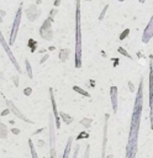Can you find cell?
<instances>
[{"mask_svg":"<svg viewBox=\"0 0 153 158\" xmlns=\"http://www.w3.org/2000/svg\"><path fill=\"white\" fill-rule=\"evenodd\" d=\"M142 111H143V79L139 80L134 104H133V111H132L131 125H130V131H128V139L126 144V158H136L137 156Z\"/></svg>","mask_w":153,"mask_h":158,"instance_id":"1","label":"cell"},{"mask_svg":"<svg viewBox=\"0 0 153 158\" xmlns=\"http://www.w3.org/2000/svg\"><path fill=\"white\" fill-rule=\"evenodd\" d=\"M75 67H81V22H80V0L75 6Z\"/></svg>","mask_w":153,"mask_h":158,"instance_id":"2","label":"cell"},{"mask_svg":"<svg viewBox=\"0 0 153 158\" xmlns=\"http://www.w3.org/2000/svg\"><path fill=\"white\" fill-rule=\"evenodd\" d=\"M148 88H149V121L153 130V56H149V73H148Z\"/></svg>","mask_w":153,"mask_h":158,"instance_id":"3","label":"cell"},{"mask_svg":"<svg viewBox=\"0 0 153 158\" xmlns=\"http://www.w3.org/2000/svg\"><path fill=\"white\" fill-rule=\"evenodd\" d=\"M21 16H22V5H20V7L17 9V12L15 15V19H14V22H12V28H11V32H10V41H9V44H14L15 40H16V35H17V31H19V26H20V22H21Z\"/></svg>","mask_w":153,"mask_h":158,"instance_id":"4","label":"cell"},{"mask_svg":"<svg viewBox=\"0 0 153 158\" xmlns=\"http://www.w3.org/2000/svg\"><path fill=\"white\" fill-rule=\"evenodd\" d=\"M52 16H53V11L51 12L49 17L43 22V25L41 26V30H39V35L44 38V40H52L53 37V32H52Z\"/></svg>","mask_w":153,"mask_h":158,"instance_id":"5","label":"cell"},{"mask_svg":"<svg viewBox=\"0 0 153 158\" xmlns=\"http://www.w3.org/2000/svg\"><path fill=\"white\" fill-rule=\"evenodd\" d=\"M0 43H1V46L4 47V49L6 51V53H7V56H9V58H10V60L12 62V64L15 65V68L21 73V68H20V65H19V63H17V60H16V58L14 57V54H12V52H11V49H10V47H9V44L6 43V41H5V38L2 37V35H1V31H0Z\"/></svg>","mask_w":153,"mask_h":158,"instance_id":"6","label":"cell"},{"mask_svg":"<svg viewBox=\"0 0 153 158\" xmlns=\"http://www.w3.org/2000/svg\"><path fill=\"white\" fill-rule=\"evenodd\" d=\"M152 37H153V15H152L149 22L147 23V26H146V28H144V31H143L142 42H143V43H148Z\"/></svg>","mask_w":153,"mask_h":158,"instance_id":"7","label":"cell"},{"mask_svg":"<svg viewBox=\"0 0 153 158\" xmlns=\"http://www.w3.org/2000/svg\"><path fill=\"white\" fill-rule=\"evenodd\" d=\"M49 144H51V158H57L56 157V138H54L52 117H51V122H49Z\"/></svg>","mask_w":153,"mask_h":158,"instance_id":"8","label":"cell"},{"mask_svg":"<svg viewBox=\"0 0 153 158\" xmlns=\"http://www.w3.org/2000/svg\"><path fill=\"white\" fill-rule=\"evenodd\" d=\"M110 96H111V104H112V111L114 114L117 112V88L111 86L110 88Z\"/></svg>","mask_w":153,"mask_h":158,"instance_id":"9","label":"cell"},{"mask_svg":"<svg viewBox=\"0 0 153 158\" xmlns=\"http://www.w3.org/2000/svg\"><path fill=\"white\" fill-rule=\"evenodd\" d=\"M107 118H109V115H105V126H104V142H102V154H101V158H105V147H106V135H107Z\"/></svg>","mask_w":153,"mask_h":158,"instance_id":"10","label":"cell"},{"mask_svg":"<svg viewBox=\"0 0 153 158\" xmlns=\"http://www.w3.org/2000/svg\"><path fill=\"white\" fill-rule=\"evenodd\" d=\"M49 94H51V101H52V106H53V114H54V118H56V125H57V127H59V118H58L57 107H56V100H54V96L52 94V90H49Z\"/></svg>","mask_w":153,"mask_h":158,"instance_id":"11","label":"cell"},{"mask_svg":"<svg viewBox=\"0 0 153 158\" xmlns=\"http://www.w3.org/2000/svg\"><path fill=\"white\" fill-rule=\"evenodd\" d=\"M7 105L10 106V110H11L12 112H15V114L21 118V120H25V121H27V122H31L30 120H27V118H26V117H25V116H23V115H22V114L16 109V106H15V105H12V102H11V101H7Z\"/></svg>","mask_w":153,"mask_h":158,"instance_id":"12","label":"cell"},{"mask_svg":"<svg viewBox=\"0 0 153 158\" xmlns=\"http://www.w3.org/2000/svg\"><path fill=\"white\" fill-rule=\"evenodd\" d=\"M72 141H73V137H69L68 142H67V146L64 148V153L62 156V158H69V153H70V147H72Z\"/></svg>","mask_w":153,"mask_h":158,"instance_id":"13","label":"cell"},{"mask_svg":"<svg viewBox=\"0 0 153 158\" xmlns=\"http://www.w3.org/2000/svg\"><path fill=\"white\" fill-rule=\"evenodd\" d=\"M6 133H7L6 126H4V125L0 122V138H6Z\"/></svg>","mask_w":153,"mask_h":158,"instance_id":"14","label":"cell"},{"mask_svg":"<svg viewBox=\"0 0 153 158\" xmlns=\"http://www.w3.org/2000/svg\"><path fill=\"white\" fill-rule=\"evenodd\" d=\"M60 116H62V118L64 120V122H65V123H70V122L73 121L72 116H69V115H67V114H60Z\"/></svg>","mask_w":153,"mask_h":158,"instance_id":"15","label":"cell"},{"mask_svg":"<svg viewBox=\"0 0 153 158\" xmlns=\"http://www.w3.org/2000/svg\"><path fill=\"white\" fill-rule=\"evenodd\" d=\"M28 143H30V148H31L32 158H38V157H37V153H36V149H35V147H33V144H32V141L30 139V141H28Z\"/></svg>","mask_w":153,"mask_h":158,"instance_id":"16","label":"cell"},{"mask_svg":"<svg viewBox=\"0 0 153 158\" xmlns=\"http://www.w3.org/2000/svg\"><path fill=\"white\" fill-rule=\"evenodd\" d=\"M73 89H74L75 91H78V93H80V94H83L84 96H88V98L90 96V95H89V93H86L85 90H81V89H80L79 86H73Z\"/></svg>","mask_w":153,"mask_h":158,"instance_id":"17","label":"cell"},{"mask_svg":"<svg viewBox=\"0 0 153 158\" xmlns=\"http://www.w3.org/2000/svg\"><path fill=\"white\" fill-rule=\"evenodd\" d=\"M26 68H27V73H28V77H30V78H32L33 75H32V70H31V65H30L28 60H26Z\"/></svg>","mask_w":153,"mask_h":158,"instance_id":"18","label":"cell"},{"mask_svg":"<svg viewBox=\"0 0 153 158\" xmlns=\"http://www.w3.org/2000/svg\"><path fill=\"white\" fill-rule=\"evenodd\" d=\"M118 52H120V53H122L123 56H126V57H128V58H132V57H131V56H130V54H128V53H127V52H126V51H125L123 48H121V47L118 48Z\"/></svg>","mask_w":153,"mask_h":158,"instance_id":"19","label":"cell"},{"mask_svg":"<svg viewBox=\"0 0 153 158\" xmlns=\"http://www.w3.org/2000/svg\"><path fill=\"white\" fill-rule=\"evenodd\" d=\"M128 32H130V30H126V31H125V32H123V33L120 36V40H123V38H125V37L128 35Z\"/></svg>","mask_w":153,"mask_h":158,"instance_id":"20","label":"cell"},{"mask_svg":"<svg viewBox=\"0 0 153 158\" xmlns=\"http://www.w3.org/2000/svg\"><path fill=\"white\" fill-rule=\"evenodd\" d=\"M78 152H79V146L75 148V151H74V154H73V158H76V157H78Z\"/></svg>","mask_w":153,"mask_h":158,"instance_id":"21","label":"cell"},{"mask_svg":"<svg viewBox=\"0 0 153 158\" xmlns=\"http://www.w3.org/2000/svg\"><path fill=\"white\" fill-rule=\"evenodd\" d=\"M89 157V146H86V152H85V158Z\"/></svg>","mask_w":153,"mask_h":158,"instance_id":"22","label":"cell"},{"mask_svg":"<svg viewBox=\"0 0 153 158\" xmlns=\"http://www.w3.org/2000/svg\"><path fill=\"white\" fill-rule=\"evenodd\" d=\"M59 2H60V0H56V2H54V5H56V6H58V5H59Z\"/></svg>","mask_w":153,"mask_h":158,"instance_id":"23","label":"cell"},{"mask_svg":"<svg viewBox=\"0 0 153 158\" xmlns=\"http://www.w3.org/2000/svg\"><path fill=\"white\" fill-rule=\"evenodd\" d=\"M1 21H2V15L0 14V22H1Z\"/></svg>","mask_w":153,"mask_h":158,"instance_id":"24","label":"cell"},{"mask_svg":"<svg viewBox=\"0 0 153 158\" xmlns=\"http://www.w3.org/2000/svg\"><path fill=\"white\" fill-rule=\"evenodd\" d=\"M144 1H146V0H139V2H141V4H143Z\"/></svg>","mask_w":153,"mask_h":158,"instance_id":"25","label":"cell"},{"mask_svg":"<svg viewBox=\"0 0 153 158\" xmlns=\"http://www.w3.org/2000/svg\"><path fill=\"white\" fill-rule=\"evenodd\" d=\"M118 1H125V0H118Z\"/></svg>","mask_w":153,"mask_h":158,"instance_id":"26","label":"cell"}]
</instances>
